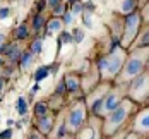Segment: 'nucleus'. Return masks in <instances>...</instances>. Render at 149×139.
I'll list each match as a JSON object with an SVG mask.
<instances>
[{
  "label": "nucleus",
  "instance_id": "1",
  "mask_svg": "<svg viewBox=\"0 0 149 139\" xmlns=\"http://www.w3.org/2000/svg\"><path fill=\"white\" fill-rule=\"evenodd\" d=\"M139 110V105L132 101L129 96H125L117 107L113 108L106 117H103V134L104 138L115 134L120 129H125L130 125V120Z\"/></svg>",
  "mask_w": 149,
  "mask_h": 139
},
{
  "label": "nucleus",
  "instance_id": "2",
  "mask_svg": "<svg viewBox=\"0 0 149 139\" xmlns=\"http://www.w3.org/2000/svg\"><path fill=\"white\" fill-rule=\"evenodd\" d=\"M127 53H129V50H125L123 46H118L113 52H103L94 57V64L100 71L101 81L115 82V79L118 77L120 71L123 67V62L127 59Z\"/></svg>",
  "mask_w": 149,
  "mask_h": 139
},
{
  "label": "nucleus",
  "instance_id": "3",
  "mask_svg": "<svg viewBox=\"0 0 149 139\" xmlns=\"http://www.w3.org/2000/svg\"><path fill=\"white\" fill-rule=\"evenodd\" d=\"M148 62H149V46L130 50L127 53V59L123 62V67L120 71L118 77L115 79V84H129L134 77L142 74L148 69Z\"/></svg>",
  "mask_w": 149,
  "mask_h": 139
},
{
  "label": "nucleus",
  "instance_id": "4",
  "mask_svg": "<svg viewBox=\"0 0 149 139\" xmlns=\"http://www.w3.org/2000/svg\"><path fill=\"white\" fill-rule=\"evenodd\" d=\"M89 119V110L86 105V100L84 98H79V100H70L65 107V122L69 127V132L75 134L84 124L88 122Z\"/></svg>",
  "mask_w": 149,
  "mask_h": 139
},
{
  "label": "nucleus",
  "instance_id": "5",
  "mask_svg": "<svg viewBox=\"0 0 149 139\" xmlns=\"http://www.w3.org/2000/svg\"><path fill=\"white\" fill-rule=\"evenodd\" d=\"M144 21H142V15L141 10H135L130 14L123 15V21H122V34H120V43L125 50H129L130 45L134 43V40L137 38L139 31L142 28Z\"/></svg>",
  "mask_w": 149,
  "mask_h": 139
},
{
  "label": "nucleus",
  "instance_id": "6",
  "mask_svg": "<svg viewBox=\"0 0 149 139\" xmlns=\"http://www.w3.org/2000/svg\"><path fill=\"white\" fill-rule=\"evenodd\" d=\"M127 96L139 107L149 105V69H146L142 74L134 77L127 84Z\"/></svg>",
  "mask_w": 149,
  "mask_h": 139
},
{
  "label": "nucleus",
  "instance_id": "7",
  "mask_svg": "<svg viewBox=\"0 0 149 139\" xmlns=\"http://www.w3.org/2000/svg\"><path fill=\"white\" fill-rule=\"evenodd\" d=\"M75 139H103V117L89 113L88 122L74 134Z\"/></svg>",
  "mask_w": 149,
  "mask_h": 139
},
{
  "label": "nucleus",
  "instance_id": "8",
  "mask_svg": "<svg viewBox=\"0 0 149 139\" xmlns=\"http://www.w3.org/2000/svg\"><path fill=\"white\" fill-rule=\"evenodd\" d=\"M125 96H127V84H115V82H113V84L110 86L108 93H106L104 100H103V107H101L100 117H106Z\"/></svg>",
  "mask_w": 149,
  "mask_h": 139
},
{
  "label": "nucleus",
  "instance_id": "9",
  "mask_svg": "<svg viewBox=\"0 0 149 139\" xmlns=\"http://www.w3.org/2000/svg\"><path fill=\"white\" fill-rule=\"evenodd\" d=\"M130 131H134L137 134L149 138V105H142L135 112V115L130 120Z\"/></svg>",
  "mask_w": 149,
  "mask_h": 139
},
{
  "label": "nucleus",
  "instance_id": "10",
  "mask_svg": "<svg viewBox=\"0 0 149 139\" xmlns=\"http://www.w3.org/2000/svg\"><path fill=\"white\" fill-rule=\"evenodd\" d=\"M65 81V89H67V96H69V101L70 100H79V98H84L86 93L82 89V79L81 74H77L75 71H70L63 76Z\"/></svg>",
  "mask_w": 149,
  "mask_h": 139
},
{
  "label": "nucleus",
  "instance_id": "11",
  "mask_svg": "<svg viewBox=\"0 0 149 139\" xmlns=\"http://www.w3.org/2000/svg\"><path fill=\"white\" fill-rule=\"evenodd\" d=\"M57 112H50V113H46L43 117H34V124H33V127H36L41 134H45L46 138L52 134V131H53V127H55V122H57Z\"/></svg>",
  "mask_w": 149,
  "mask_h": 139
},
{
  "label": "nucleus",
  "instance_id": "12",
  "mask_svg": "<svg viewBox=\"0 0 149 139\" xmlns=\"http://www.w3.org/2000/svg\"><path fill=\"white\" fill-rule=\"evenodd\" d=\"M22 45H21V41H7V50H5V53H3V57H5V60L7 64H12V65H17V62L21 59V55H22Z\"/></svg>",
  "mask_w": 149,
  "mask_h": 139
},
{
  "label": "nucleus",
  "instance_id": "13",
  "mask_svg": "<svg viewBox=\"0 0 149 139\" xmlns=\"http://www.w3.org/2000/svg\"><path fill=\"white\" fill-rule=\"evenodd\" d=\"M70 134L69 132V127H67V122H65V110L58 112L57 115V122H55V127L52 131V134L48 136V139H62L63 136Z\"/></svg>",
  "mask_w": 149,
  "mask_h": 139
},
{
  "label": "nucleus",
  "instance_id": "14",
  "mask_svg": "<svg viewBox=\"0 0 149 139\" xmlns=\"http://www.w3.org/2000/svg\"><path fill=\"white\" fill-rule=\"evenodd\" d=\"M65 29V24L62 21V17H55V15H50L48 21H46V28L43 31V36L45 38H52L53 34H58L60 31Z\"/></svg>",
  "mask_w": 149,
  "mask_h": 139
},
{
  "label": "nucleus",
  "instance_id": "15",
  "mask_svg": "<svg viewBox=\"0 0 149 139\" xmlns=\"http://www.w3.org/2000/svg\"><path fill=\"white\" fill-rule=\"evenodd\" d=\"M31 38H33V31H31L29 22H26V21L19 22L15 26V29L12 31V40H15V41L24 43V41H29Z\"/></svg>",
  "mask_w": 149,
  "mask_h": 139
},
{
  "label": "nucleus",
  "instance_id": "16",
  "mask_svg": "<svg viewBox=\"0 0 149 139\" xmlns=\"http://www.w3.org/2000/svg\"><path fill=\"white\" fill-rule=\"evenodd\" d=\"M46 21H48V17L45 15V12H33L29 21L33 34H43V31L46 28Z\"/></svg>",
  "mask_w": 149,
  "mask_h": 139
},
{
  "label": "nucleus",
  "instance_id": "17",
  "mask_svg": "<svg viewBox=\"0 0 149 139\" xmlns=\"http://www.w3.org/2000/svg\"><path fill=\"white\" fill-rule=\"evenodd\" d=\"M146 46H149V24L148 22L142 24V28L139 31L137 38L134 40V43L130 45L129 52H130V50H135V48H146Z\"/></svg>",
  "mask_w": 149,
  "mask_h": 139
},
{
  "label": "nucleus",
  "instance_id": "18",
  "mask_svg": "<svg viewBox=\"0 0 149 139\" xmlns=\"http://www.w3.org/2000/svg\"><path fill=\"white\" fill-rule=\"evenodd\" d=\"M43 43H45V36L43 34H33V38L28 41V50L34 57H40L43 53Z\"/></svg>",
  "mask_w": 149,
  "mask_h": 139
},
{
  "label": "nucleus",
  "instance_id": "19",
  "mask_svg": "<svg viewBox=\"0 0 149 139\" xmlns=\"http://www.w3.org/2000/svg\"><path fill=\"white\" fill-rule=\"evenodd\" d=\"M139 9H141V0H120L117 14L127 15V14H130V12L139 10Z\"/></svg>",
  "mask_w": 149,
  "mask_h": 139
},
{
  "label": "nucleus",
  "instance_id": "20",
  "mask_svg": "<svg viewBox=\"0 0 149 139\" xmlns=\"http://www.w3.org/2000/svg\"><path fill=\"white\" fill-rule=\"evenodd\" d=\"M34 55L31 53L29 50H24L22 52V55H21V59H19V62H17V69L21 71V72H24V71H28L31 65L34 64Z\"/></svg>",
  "mask_w": 149,
  "mask_h": 139
},
{
  "label": "nucleus",
  "instance_id": "21",
  "mask_svg": "<svg viewBox=\"0 0 149 139\" xmlns=\"http://www.w3.org/2000/svg\"><path fill=\"white\" fill-rule=\"evenodd\" d=\"M70 43H74V36H72V31H69V29L60 31L58 36H57V55L60 53L62 46H63V45H70Z\"/></svg>",
  "mask_w": 149,
  "mask_h": 139
},
{
  "label": "nucleus",
  "instance_id": "22",
  "mask_svg": "<svg viewBox=\"0 0 149 139\" xmlns=\"http://www.w3.org/2000/svg\"><path fill=\"white\" fill-rule=\"evenodd\" d=\"M50 112H52V107H50V101H46V100H40L33 105V115L34 117H43Z\"/></svg>",
  "mask_w": 149,
  "mask_h": 139
},
{
  "label": "nucleus",
  "instance_id": "23",
  "mask_svg": "<svg viewBox=\"0 0 149 139\" xmlns=\"http://www.w3.org/2000/svg\"><path fill=\"white\" fill-rule=\"evenodd\" d=\"M15 110H17V115L19 117H26L29 113V101L26 100V96H17L15 100Z\"/></svg>",
  "mask_w": 149,
  "mask_h": 139
},
{
  "label": "nucleus",
  "instance_id": "24",
  "mask_svg": "<svg viewBox=\"0 0 149 139\" xmlns=\"http://www.w3.org/2000/svg\"><path fill=\"white\" fill-rule=\"evenodd\" d=\"M50 76V71H48V65H38L34 69V74H33V81L34 82H43L46 77Z\"/></svg>",
  "mask_w": 149,
  "mask_h": 139
},
{
  "label": "nucleus",
  "instance_id": "25",
  "mask_svg": "<svg viewBox=\"0 0 149 139\" xmlns=\"http://www.w3.org/2000/svg\"><path fill=\"white\" fill-rule=\"evenodd\" d=\"M67 10H69V3L63 0V2H60L58 5H55L50 12H52V15H55V17H62V15L65 14Z\"/></svg>",
  "mask_w": 149,
  "mask_h": 139
},
{
  "label": "nucleus",
  "instance_id": "26",
  "mask_svg": "<svg viewBox=\"0 0 149 139\" xmlns=\"http://www.w3.org/2000/svg\"><path fill=\"white\" fill-rule=\"evenodd\" d=\"M19 69H17V65H12V64H5V67L0 71L3 76L7 77V79H10V77H14L15 76V72H17Z\"/></svg>",
  "mask_w": 149,
  "mask_h": 139
},
{
  "label": "nucleus",
  "instance_id": "27",
  "mask_svg": "<svg viewBox=\"0 0 149 139\" xmlns=\"http://www.w3.org/2000/svg\"><path fill=\"white\" fill-rule=\"evenodd\" d=\"M69 9H70V12H72V14H74L75 17H79V15L84 14V2H82V0H79V2L72 3V5H70Z\"/></svg>",
  "mask_w": 149,
  "mask_h": 139
},
{
  "label": "nucleus",
  "instance_id": "28",
  "mask_svg": "<svg viewBox=\"0 0 149 139\" xmlns=\"http://www.w3.org/2000/svg\"><path fill=\"white\" fill-rule=\"evenodd\" d=\"M24 139H48L45 134H41L36 127H31L29 131H28V134L24 136Z\"/></svg>",
  "mask_w": 149,
  "mask_h": 139
},
{
  "label": "nucleus",
  "instance_id": "29",
  "mask_svg": "<svg viewBox=\"0 0 149 139\" xmlns=\"http://www.w3.org/2000/svg\"><path fill=\"white\" fill-rule=\"evenodd\" d=\"M72 36H74V43H82V40H84V29L81 28V26H75L72 28Z\"/></svg>",
  "mask_w": 149,
  "mask_h": 139
},
{
  "label": "nucleus",
  "instance_id": "30",
  "mask_svg": "<svg viewBox=\"0 0 149 139\" xmlns=\"http://www.w3.org/2000/svg\"><path fill=\"white\" fill-rule=\"evenodd\" d=\"M81 24H82V28H93V12H84V14L81 15Z\"/></svg>",
  "mask_w": 149,
  "mask_h": 139
},
{
  "label": "nucleus",
  "instance_id": "31",
  "mask_svg": "<svg viewBox=\"0 0 149 139\" xmlns=\"http://www.w3.org/2000/svg\"><path fill=\"white\" fill-rule=\"evenodd\" d=\"M62 21H63V24H65V28H70L72 24H74V21H75V15L70 12V9L65 12V14L62 15Z\"/></svg>",
  "mask_w": 149,
  "mask_h": 139
},
{
  "label": "nucleus",
  "instance_id": "32",
  "mask_svg": "<svg viewBox=\"0 0 149 139\" xmlns=\"http://www.w3.org/2000/svg\"><path fill=\"white\" fill-rule=\"evenodd\" d=\"M139 10H141V15H142V21L149 24V0H148V2H144V3L141 5V9H139Z\"/></svg>",
  "mask_w": 149,
  "mask_h": 139
},
{
  "label": "nucleus",
  "instance_id": "33",
  "mask_svg": "<svg viewBox=\"0 0 149 139\" xmlns=\"http://www.w3.org/2000/svg\"><path fill=\"white\" fill-rule=\"evenodd\" d=\"M130 132V127H125V129H120L117 131L115 134H111V136H108V139H125V136Z\"/></svg>",
  "mask_w": 149,
  "mask_h": 139
},
{
  "label": "nucleus",
  "instance_id": "34",
  "mask_svg": "<svg viewBox=\"0 0 149 139\" xmlns=\"http://www.w3.org/2000/svg\"><path fill=\"white\" fill-rule=\"evenodd\" d=\"M46 9H48L46 0H34V12H45Z\"/></svg>",
  "mask_w": 149,
  "mask_h": 139
},
{
  "label": "nucleus",
  "instance_id": "35",
  "mask_svg": "<svg viewBox=\"0 0 149 139\" xmlns=\"http://www.w3.org/2000/svg\"><path fill=\"white\" fill-rule=\"evenodd\" d=\"M14 138V127H5L0 131V139H12Z\"/></svg>",
  "mask_w": 149,
  "mask_h": 139
},
{
  "label": "nucleus",
  "instance_id": "36",
  "mask_svg": "<svg viewBox=\"0 0 149 139\" xmlns=\"http://www.w3.org/2000/svg\"><path fill=\"white\" fill-rule=\"evenodd\" d=\"M9 15H10V7H7V5H2V7H0V21H5V19H9Z\"/></svg>",
  "mask_w": 149,
  "mask_h": 139
},
{
  "label": "nucleus",
  "instance_id": "37",
  "mask_svg": "<svg viewBox=\"0 0 149 139\" xmlns=\"http://www.w3.org/2000/svg\"><path fill=\"white\" fill-rule=\"evenodd\" d=\"M96 10V5L93 0H86L84 2V12H94Z\"/></svg>",
  "mask_w": 149,
  "mask_h": 139
},
{
  "label": "nucleus",
  "instance_id": "38",
  "mask_svg": "<svg viewBox=\"0 0 149 139\" xmlns=\"http://www.w3.org/2000/svg\"><path fill=\"white\" fill-rule=\"evenodd\" d=\"M58 69H60V64H58L57 60L52 62V64L48 65V71H50V74H52V76H55V74L58 72Z\"/></svg>",
  "mask_w": 149,
  "mask_h": 139
},
{
  "label": "nucleus",
  "instance_id": "39",
  "mask_svg": "<svg viewBox=\"0 0 149 139\" xmlns=\"http://www.w3.org/2000/svg\"><path fill=\"white\" fill-rule=\"evenodd\" d=\"M7 82H9V79L3 76L2 72H0V94L5 91V86H7Z\"/></svg>",
  "mask_w": 149,
  "mask_h": 139
},
{
  "label": "nucleus",
  "instance_id": "40",
  "mask_svg": "<svg viewBox=\"0 0 149 139\" xmlns=\"http://www.w3.org/2000/svg\"><path fill=\"white\" fill-rule=\"evenodd\" d=\"M125 139H148V138H144V136L137 134V132H134V131H130V132L125 136Z\"/></svg>",
  "mask_w": 149,
  "mask_h": 139
},
{
  "label": "nucleus",
  "instance_id": "41",
  "mask_svg": "<svg viewBox=\"0 0 149 139\" xmlns=\"http://www.w3.org/2000/svg\"><path fill=\"white\" fill-rule=\"evenodd\" d=\"M46 2H48V10H52L55 5H58L60 2H63V0H46Z\"/></svg>",
  "mask_w": 149,
  "mask_h": 139
},
{
  "label": "nucleus",
  "instance_id": "42",
  "mask_svg": "<svg viewBox=\"0 0 149 139\" xmlns=\"http://www.w3.org/2000/svg\"><path fill=\"white\" fill-rule=\"evenodd\" d=\"M40 88H41V86H40V82H34V84H33V88H31V93H34V94H36V93L40 91Z\"/></svg>",
  "mask_w": 149,
  "mask_h": 139
},
{
  "label": "nucleus",
  "instance_id": "43",
  "mask_svg": "<svg viewBox=\"0 0 149 139\" xmlns=\"http://www.w3.org/2000/svg\"><path fill=\"white\" fill-rule=\"evenodd\" d=\"M5 50H7V41L0 43V55H3V53H5Z\"/></svg>",
  "mask_w": 149,
  "mask_h": 139
},
{
  "label": "nucleus",
  "instance_id": "44",
  "mask_svg": "<svg viewBox=\"0 0 149 139\" xmlns=\"http://www.w3.org/2000/svg\"><path fill=\"white\" fill-rule=\"evenodd\" d=\"M5 64H7V60H5V57L3 55H0V71L5 67Z\"/></svg>",
  "mask_w": 149,
  "mask_h": 139
},
{
  "label": "nucleus",
  "instance_id": "45",
  "mask_svg": "<svg viewBox=\"0 0 149 139\" xmlns=\"http://www.w3.org/2000/svg\"><path fill=\"white\" fill-rule=\"evenodd\" d=\"M5 125H7V127H14V125H15V120H14V119H7Z\"/></svg>",
  "mask_w": 149,
  "mask_h": 139
},
{
  "label": "nucleus",
  "instance_id": "46",
  "mask_svg": "<svg viewBox=\"0 0 149 139\" xmlns=\"http://www.w3.org/2000/svg\"><path fill=\"white\" fill-rule=\"evenodd\" d=\"M3 41H7V36L3 33H0V43H3Z\"/></svg>",
  "mask_w": 149,
  "mask_h": 139
},
{
  "label": "nucleus",
  "instance_id": "47",
  "mask_svg": "<svg viewBox=\"0 0 149 139\" xmlns=\"http://www.w3.org/2000/svg\"><path fill=\"white\" fill-rule=\"evenodd\" d=\"M62 139H75V138H74V134H67V136H63Z\"/></svg>",
  "mask_w": 149,
  "mask_h": 139
},
{
  "label": "nucleus",
  "instance_id": "48",
  "mask_svg": "<svg viewBox=\"0 0 149 139\" xmlns=\"http://www.w3.org/2000/svg\"><path fill=\"white\" fill-rule=\"evenodd\" d=\"M65 2H67V3H69V7H70L72 3H75V2H79V0H65Z\"/></svg>",
  "mask_w": 149,
  "mask_h": 139
},
{
  "label": "nucleus",
  "instance_id": "49",
  "mask_svg": "<svg viewBox=\"0 0 149 139\" xmlns=\"http://www.w3.org/2000/svg\"><path fill=\"white\" fill-rule=\"evenodd\" d=\"M144 2H148V0H141V5H142V3H144Z\"/></svg>",
  "mask_w": 149,
  "mask_h": 139
},
{
  "label": "nucleus",
  "instance_id": "50",
  "mask_svg": "<svg viewBox=\"0 0 149 139\" xmlns=\"http://www.w3.org/2000/svg\"><path fill=\"white\" fill-rule=\"evenodd\" d=\"M148 69H149V62H148Z\"/></svg>",
  "mask_w": 149,
  "mask_h": 139
},
{
  "label": "nucleus",
  "instance_id": "51",
  "mask_svg": "<svg viewBox=\"0 0 149 139\" xmlns=\"http://www.w3.org/2000/svg\"><path fill=\"white\" fill-rule=\"evenodd\" d=\"M103 139H108V138H103Z\"/></svg>",
  "mask_w": 149,
  "mask_h": 139
},
{
  "label": "nucleus",
  "instance_id": "52",
  "mask_svg": "<svg viewBox=\"0 0 149 139\" xmlns=\"http://www.w3.org/2000/svg\"><path fill=\"white\" fill-rule=\"evenodd\" d=\"M0 120H2V117H0Z\"/></svg>",
  "mask_w": 149,
  "mask_h": 139
},
{
  "label": "nucleus",
  "instance_id": "53",
  "mask_svg": "<svg viewBox=\"0 0 149 139\" xmlns=\"http://www.w3.org/2000/svg\"><path fill=\"white\" fill-rule=\"evenodd\" d=\"M0 100H2V96H0Z\"/></svg>",
  "mask_w": 149,
  "mask_h": 139
},
{
  "label": "nucleus",
  "instance_id": "54",
  "mask_svg": "<svg viewBox=\"0 0 149 139\" xmlns=\"http://www.w3.org/2000/svg\"><path fill=\"white\" fill-rule=\"evenodd\" d=\"M0 2H2V0H0Z\"/></svg>",
  "mask_w": 149,
  "mask_h": 139
},
{
  "label": "nucleus",
  "instance_id": "55",
  "mask_svg": "<svg viewBox=\"0 0 149 139\" xmlns=\"http://www.w3.org/2000/svg\"><path fill=\"white\" fill-rule=\"evenodd\" d=\"M148 139H149V138H148Z\"/></svg>",
  "mask_w": 149,
  "mask_h": 139
}]
</instances>
